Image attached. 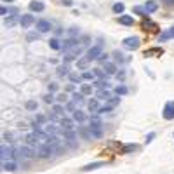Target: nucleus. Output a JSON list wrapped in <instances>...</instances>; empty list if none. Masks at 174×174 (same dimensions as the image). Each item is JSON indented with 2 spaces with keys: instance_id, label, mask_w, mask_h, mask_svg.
Wrapping results in <instances>:
<instances>
[{
  "instance_id": "nucleus-1",
  "label": "nucleus",
  "mask_w": 174,
  "mask_h": 174,
  "mask_svg": "<svg viewBox=\"0 0 174 174\" xmlns=\"http://www.w3.org/2000/svg\"><path fill=\"white\" fill-rule=\"evenodd\" d=\"M14 157H21V158H31L35 157V152L30 146H17L14 148Z\"/></svg>"
},
{
  "instance_id": "nucleus-2",
  "label": "nucleus",
  "mask_w": 174,
  "mask_h": 174,
  "mask_svg": "<svg viewBox=\"0 0 174 174\" xmlns=\"http://www.w3.org/2000/svg\"><path fill=\"white\" fill-rule=\"evenodd\" d=\"M122 45L127 49V51H136L139 47V39L136 37H127V39L122 40Z\"/></svg>"
},
{
  "instance_id": "nucleus-3",
  "label": "nucleus",
  "mask_w": 174,
  "mask_h": 174,
  "mask_svg": "<svg viewBox=\"0 0 174 174\" xmlns=\"http://www.w3.org/2000/svg\"><path fill=\"white\" fill-rule=\"evenodd\" d=\"M52 153H54V148H51L47 143H42L39 146V152H37V155H39L40 158H49V157H52Z\"/></svg>"
},
{
  "instance_id": "nucleus-4",
  "label": "nucleus",
  "mask_w": 174,
  "mask_h": 174,
  "mask_svg": "<svg viewBox=\"0 0 174 174\" xmlns=\"http://www.w3.org/2000/svg\"><path fill=\"white\" fill-rule=\"evenodd\" d=\"M141 30L146 31V33H157V31H158V26H157L153 21H150L148 17H144L143 23H141Z\"/></svg>"
},
{
  "instance_id": "nucleus-5",
  "label": "nucleus",
  "mask_w": 174,
  "mask_h": 174,
  "mask_svg": "<svg viewBox=\"0 0 174 174\" xmlns=\"http://www.w3.org/2000/svg\"><path fill=\"white\" fill-rule=\"evenodd\" d=\"M0 157H2V160H11L14 157V150L11 146H7V144H2V148H0Z\"/></svg>"
},
{
  "instance_id": "nucleus-6",
  "label": "nucleus",
  "mask_w": 174,
  "mask_h": 174,
  "mask_svg": "<svg viewBox=\"0 0 174 174\" xmlns=\"http://www.w3.org/2000/svg\"><path fill=\"white\" fill-rule=\"evenodd\" d=\"M99 56H101V45H92V47L87 51V54H85V57H87L89 61L98 59Z\"/></svg>"
},
{
  "instance_id": "nucleus-7",
  "label": "nucleus",
  "mask_w": 174,
  "mask_h": 174,
  "mask_svg": "<svg viewBox=\"0 0 174 174\" xmlns=\"http://www.w3.org/2000/svg\"><path fill=\"white\" fill-rule=\"evenodd\" d=\"M164 118L165 120H172L174 118V101H169L164 106Z\"/></svg>"
},
{
  "instance_id": "nucleus-8",
  "label": "nucleus",
  "mask_w": 174,
  "mask_h": 174,
  "mask_svg": "<svg viewBox=\"0 0 174 174\" xmlns=\"http://www.w3.org/2000/svg\"><path fill=\"white\" fill-rule=\"evenodd\" d=\"M52 25L49 21H45V19H40V21H37V31H40V33H47V31H51Z\"/></svg>"
},
{
  "instance_id": "nucleus-9",
  "label": "nucleus",
  "mask_w": 174,
  "mask_h": 174,
  "mask_svg": "<svg viewBox=\"0 0 174 174\" xmlns=\"http://www.w3.org/2000/svg\"><path fill=\"white\" fill-rule=\"evenodd\" d=\"M171 39H174V26H171L167 31L158 35V42H167V40H171Z\"/></svg>"
},
{
  "instance_id": "nucleus-10",
  "label": "nucleus",
  "mask_w": 174,
  "mask_h": 174,
  "mask_svg": "<svg viewBox=\"0 0 174 174\" xmlns=\"http://www.w3.org/2000/svg\"><path fill=\"white\" fill-rule=\"evenodd\" d=\"M33 16L31 14H25V16H21V19H19V23H21V26L23 28H28L30 25H33Z\"/></svg>"
},
{
  "instance_id": "nucleus-11",
  "label": "nucleus",
  "mask_w": 174,
  "mask_h": 174,
  "mask_svg": "<svg viewBox=\"0 0 174 174\" xmlns=\"http://www.w3.org/2000/svg\"><path fill=\"white\" fill-rule=\"evenodd\" d=\"M94 87L98 91H103V89H108L110 84H108V78H99V80H94Z\"/></svg>"
},
{
  "instance_id": "nucleus-12",
  "label": "nucleus",
  "mask_w": 174,
  "mask_h": 174,
  "mask_svg": "<svg viewBox=\"0 0 174 174\" xmlns=\"http://www.w3.org/2000/svg\"><path fill=\"white\" fill-rule=\"evenodd\" d=\"M103 165H104V162H92V164H89V165H84L82 172H89V171L99 169V167H103Z\"/></svg>"
},
{
  "instance_id": "nucleus-13",
  "label": "nucleus",
  "mask_w": 174,
  "mask_h": 174,
  "mask_svg": "<svg viewBox=\"0 0 174 174\" xmlns=\"http://www.w3.org/2000/svg\"><path fill=\"white\" fill-rule=\"evenodd\" d=\"M44 7H45V5H44L42 2H39V0H33V2H30V11H33V12H42Z\"/></svg>"
},
{
  "instance_id": "nucleus-14",
  "label": "nucleus",
  "mask_w": 174,
  "mask_h": 174,
  "mask_svg": "<svg viewBox=\"0 0 174 174\" xmlns=\"http://www.w3.org/2000/svg\"><path fill=\"white\" fill-rule=\"evenodd\" d=\"M118 23L124 25V26H132V25H134V19H132L130 16H127V14H124V16L118 17Z\"/></svg>"
},
{
  "instance_id": "nucleus-15",
  "label": "nucleus",
  "mask_w": 174,
  "mask_h": 174,
  "mask_svg": "<svg viewBox=\"0 0 174 174\" xmlns=\"http://www.w3.org/2000/svg\"><path fill=\"white\" fill-rule=\"evenodd\" d=\"M85 113L82 112V110H77V112H73V120L75 122H80V124H82V122H85Z\"/></svg>"
},
{
  "instance_id": "nucleus-16",
  "label": "nucleus",
  "mask_w": 174,
  "mask_h": 174,
  "mask_svg": "<svg viewBox=\"0 0 174 174\" xmlns=\"http://www.w3.org/2000/svg\"><path fill=\"white\" fill-rule=\"evenodd\" d=\"M47 144L51 148H54V150H57V148H59V144H61V141L56 138V136H51V138L47 139Z\"/></svg>"
},
{
  "instance_id": "nucleus-17",
  "label": "nucleus",
  "mask_w": 174,
  "mask_h": 174,
  "mask_svg": "<svg viewBox=\"0 0 174 174\" xmlns=\"http://www.w3.org/2000/svg\"><path fill=\"white\" fill-rule=\"evenodd\" d=\"M89 130H91V136H92V138H101V136H103V130H101V126H92Z\"/></svg>"
},
{
  "instance_id": "nucleus-18",
  "label": "nucleus",
  "mask_w": 174,
  "mask_h": 174,
  "mask_svg": "<svg viewBox=\"0 0 174 174\" xmlns=\"http://www.w3.org/2000/svg\"><path fill=\"white\" fill-rule=\"evenodd\" d=\"M113 57H115V61H117V63H126V61L130 59V57H126V56H124L120 51H115V52H113Z\"/></svg>"
},
{
  "instance_id": "nucleus-19",
  "label": "nucleus",
  "mask_w": 174,
  "mask_h": 174,
  "mask_svg": "<svg viewBox=\"0 0 174 174\" xmlns=\"http://www.w3.org/2000/svg\"><path fill=\"white\" fill-rule=\"evenodd\" d=\"M2 169L4 171H7V172H12V171H16V162H4L2 164Z\"/></svg>"
},
{
  "instance_id": "nucleus-20",
  "label": "nucleus",
  "mask_w": 174,
  "mask_h": 174,
  "mask_svg": "<svg viewBox=\"0 0 174 174\" xmlns=\"http://www.w3.org/2000/svg\"><path fill=\"white\" fill-rule=\"evenodd\" d=\"M89 112H99V101L98 99H91L89 101Z\"/></svg>"
},
{
  "instance_id": "nucleus-21",
  "label": "nucleus",
  "mask_w": 174,
  "mask_h": 174,
  "mask_svg": "<svg viewBox=\"0 0 174 174\" xmlns=\"http://www.w3.org/2000/svg\"><path fill=\"white\" fill-rule=\"evenodd\" d=\"M63 45H65V47H63V49H65V52H66V51H70V49H71V47H75V45H78V42H77V40H75V39H70V40H66V42L63 44Z\"/></svg>"
},
{
  "instance_id": "nucleus-22",
  "label": "nucleus",
  "mask_w": 174,
  "mask_h": 174,
  "mask_svg": "<svg viewBox=\"0 0 174 174\" xmlns=\"http://www.w3.org/2000/svg\"><path fill=\"white\" fill-rule=\"evenodd\" d=\"M144 9H146V12L150 14V12H155L157 9H158V5H157L155 2H152V0H150V2H146V5H144Z\"/></svg>"
},
{
  "instance_id": "nucleus-23",
  "label": "nucleus",
  "mask_w": 174,
  "mask_h": 174,
  "mask_svg": "<svg viewBox=\"0 0 174 174\" xmlns=\"http://www.w3.org/2000/svg\"><path fill=\"white\" fill-rule=\"evenodd\" d=\"M71 98H73V101L77 104H82L84 103V94H82V92H73V96H71Z\"/></svg>"
},
{
  "instance_id": "nucleus-24",
  "label": "nucleus",
  "mask_w": 174,
  "mask_h": 174,
  "mask_svg": "<svg viewBox=\"0 0 174 174\" xmlns=\"http://www.w3.org/2000/svg\"><path fill=\"white\" fill-rule=\"evenodd\" d=\"M89 63H91V61L87 59V57H84L82 61H78V63H77V68L78 70H85L87 66H89Z\"/></svg>"
},
{
  "instance_id": "nucleus-25",
  "label": "nucleus",
  "mask_w": 174,
  "mask_h": 174,
  "mask_svg": "<svg viewBox=\"0 0 174 174\" xmlns=\"http://www.w3.org/2000/svg\"><path fill=\"white\" fill-rule=\"evenodd\" d=\"M57 75H70V68L66 65H63V66H57Z\"/></svg>"
},
{
  "instance_id": "nucleus-26",
  "label": "nucleus",
  "mask_w": 174,
  "mask_h": 174,
  "mask_svg": "<svg viewBox=\"0 0 174 174\" xmlns=\"http://www.w3.org/2000/svg\"><path fill=\"white\" fill-rule=\"evenodd\" d=\"M45 132H47L49 136H54L57 132V127L52 126V124H49V126H45Z\"/></svg>"
},
{
  "instance_id": "nucleus-27",
  "label": "nucleus",
  "mask_w": 174,
  "mask_h": 174,
  "mask_svg": "<svg viewBox=\"0 0 174 174\" xmlns=\"http://www.w3.org/2000/svg\"><path fill=\"white\" fill-rule=\"evenodd\" d=\"M61 126L63 127H66V129H73V122L70 120V118H61Z\"/></svg>"
},
{
  "instance_id": "nucleus-28",
  "label": "nucleus",
  "mask_w": 174,
  "mask_h": 174,
  "mask_svg": "<svg viewBox=\"0 0 174 174\" xmlns=\"http://www.w3.org/2000/svg\"><path fill=\"white\" fill-rule=\"evenodd\" d=\"M49 47L54 49V51H59V49H61V44L57 42L56 39H52V40H49Z\"/></svg>"
},
{
  "instance_id": "nucleus-29",
  "label": "nucleus",
  "mask_w": 174,
  "mask_h": 174,
  "mask_svg": "<svg viewBox=\"0 0 174 174\" xmlns=\"http://www.w3.org/2000/svg\"><path fill=\"white\" fill-rule=\"evenodd\" d=\"M160 54H162V49L160 47L153 49V51H146V52H144V56H160Z\"/></svg>"
},
{
  "instance_id": "nucleus-30",
  "label": "nucleus",
  "mask_w": 174,
  "mask_h": 174,
  "mask_svg": "<svg viewBox=\"0 0 174 174\" xmlns=\"http://www.w3.org/2000/svg\"><path fill=\"white\" fill-rule=\"evenodd\" d=\"M98 98H101V99H110V91H106V89L98 91Z\"/></svg>"
},
{
  "instance_id": "nucleus-31",
  "label": "nucleus",
  "mask_w": 174,
  "mask_h": 174,
  "mask_svg": "<svg viewBox=\"0 0 174 174\" xmlns=\"http://www.w3.org/2000/svg\"><path fill=\"white\" fill-rule=\"evenodd\" d=\"M134 12H136V14H139V16H143V17H148L146 9H143V7H138V5H136V7H134Z\"/></svg>"
},
{
  "instance_id": "nucleus-32",
  "label": "nucleus",
  "mask_w": 174,
  "mask_h": 174,
  "mask_svg": "<svg viewBox=\"0 0 174 174\" xmlns=\"http://www.w3.org/2000/svg\"><path fill=\"white\" fill-rule=\"evenodd\" d=\"M80 92H82L84 96L91 94V92H92V85H89V84H84V85H82V91H80Z\"/></svg>"
},
{
  "instance_id": "nucleus-33",
  "label": "nucleus",
  "mask_w": 174,
  "mask_h": 174,
  "mask_svg": "<svg viewBox=\"0 0 174 174\" xmlns=\"http://www.w3.org/2000/svg\"><path fill=\"white\" fill-rule=\"evenodd\" d=\"M104 71H106L108 75L115 73V65H112V63H106V65H104Z\"/></svg>"
},
{
  "instance_id": "nucleus-34",
  "label": "nucleus",
  "mask_w": 174,
  "mask_h": 174,
  "mask_svg": "<svg viewBox=\"0 0 174 174\" xmlns=\"http://www.w3.org/2000/svg\"><path fill=\"white\" fill-rule=\"evenodd\" d=\"M94 71H84L82 73V78H85V80H94Z\"/></svg>"
},
{
  "instance_id": "nucleus-35",
  "label": "nucleus",
  "mask_w": 174,
  "mask_h": 174,
  "mask_svg": "<svg viewBox=\"0 0 174 174\" xmlns=\"http://www.w3.org/2000/svg\"><path fill=\"white\" fill-rule=\"evenodd\" d=\"M115 92H117V94L118 96H124V94H127V92H129V91H127V87L126 85H120V87H117V89H115Z\"/></svg>"
},
{
  "instance_id": "nucleus-36",
  "label": "nucleus",
  "mask_w": 174,
  "mask_h": 174,
  "mask_svg": "<svg viewBox=\"0 0 174 174\" xmlns=\"http://www.w3.org/2000/svg\"><path fill=\"white\" fill-rule=\"evenodd\" d=\"M124 7H126V5L118 2V4H115V5H113V12H124Z\"/></svg>"
},
{
  "instance_id": "nucleus-37",
  "label": "nucleus",
  "mask_w": 174,
  "mask_h": 174,
  "mask_svg": "<svg viewBox=\"0 0 174 174\" xmlns=\"http://www.w3.org/2000/svg\"><path fill=\"white\" fill-rule=\"evenodd\" d=\"M112 110H113V104H106V106H103V108H99V112H98V113H108V112H112Z\"/></svg>"
},
{
  "instance_id": "nucleus-38",
  "label": "nucleus",
  "mask_w": 174,
  "mask_h": 174,
  "mask_svg": "<svg viewBox=\"0 0 174 174\" xmlns=\"http://www.w3.org/2000/svg\"><path fill=\"white\" fill-rule=\"evenodd\" d=\"M52 112L56 113L57 117H61V115H63V108H61V106H57V104H54V106H52Z\"/></svg>"
},
{
  "instance_id": "nucleus-39",
  "label": "nucleus",
  "mask_w": 174,
  "mask_h": 174,
  "mask_svg": "<svg viewBox=\"0 0 174 174\" xmlns=\"http://www.w3.org/2000/svg\"><path fill=\"white\" fill-rule=\"evenodd\" d=\"M37 106H39L37 101H28V103H26V108L28 110H37Z\"/></svg>"
},
{
  "instance_id": "nucleus-40",
  "label": "nucleus",
  "mask_w": 174,
  "mask_h": 174,
  "mask_svg": "<svg viewBox=\"0 0 174 174\" xmlns=\"http://www.w3.org/2000/svg\"><path fill=\"white\" fill-rule=\"evenodd\" d=\"M92 126H101L99 117H92V118H91V127H92Z\"/></svg>"
},
{
  "instance_id": "nucleus-41",
  "label": "nucleus",
  "mask_w": 174,
  "mask_h": 174,
  "mask_svg": "<svg viewBox=\"0 0 174 174\" xmlns=\"http://www.w3.org/2000/svg\"><path fill=\"white\" fill-rule=\"evenodd\" d=\"M75 104H77L75 101H70V103L66 104V110H70V112H77V110H75Z\"/></svg>"
},
{
  "instance_id": "nucleus-42",
  "label": "nucleus",
  "mask_w": 174,
  "mask_h": 174,
  "mask_svg": "<svg viewBox=\"0 0 174 174\" xmlns=\"http://www.w3.org/2000/svg\"><path fill=\"white\" fill-rule=\"evenodd\" d=\"M162 4H164L165 7H171V9H172L174 7V0H162Z\"/></svg>"
},
{
  "instance_id": "nucleus-43",
  "label": "nucleus",
  "mask_w": 174,
  "mask_h": 174,
  "mask_svg": "<svg viewBox=\"0 0 174 174\" xmlns=\"http://www.w3.org/2000/svg\"><path fill=\"white\" fill-rule=\"evenodd\" d=\"M132 150H136V144H129V146L122 148V152H124V153H127V152H132Z\"/></svg>"
},
{
  "instance_id": "nucleus-44",
  "label": "nucleus",
  "mask_w": 174,
  "mask_h": 174,
  "mask_svg": "<svg viewBox=\"0 0 174 174\" xmlns=\"http://www.w3.org/2000/svg\"><path fill=\"white\" fill-rule=\"evenodd\" d=\"M94 75L96 77H99V78H106V73H103L101 70H94Z\"/></svg>"
},
{
  "instance_id": "nucleus-45",
  "label": "nucleus",
  "mask_w": 174,
  "mask_h": 174,
  "mask_svg": "<svg viewBox=\"0 0 174 174\" xmlns=\"http://www.w3.org/2000/svg\"><path fill=\"white\" fill-rule=\"evenodd\" d=\"M49 91H51V92L57 91V84L56 82H51V84H49Z\"/></svg>"
},
{
  "instance_id": "nucleus-46",
  "label": "nucleus",
  "mask_w": 174,
  "mask_h": 174,
  "mask_svg": "<svg viewBox=\"0 0 174 174\" xmlns=\"http://www.w3.org/2000/svg\"><path fill=\"white\" fill-rule=\"evenodd\" d=\"M70 78H71V82H80V77L75 73H70Z\"/></svg>"
},
{
  "instance_id": "nucleus-47",
  "label": "nucleus",
  "mask_w": 174,
  "mask_h": 174,
  "mask_svg": "<svg viewBox=\"0 0 174 174\" xmlns=\"http://www.w3.org/2000/svg\"><path fill=\"white\" fill-rule=\"evenodd\" d=\"M110 104H113V106H117V104H118V101H120V99H118V98H110Z\"/></svg>"
},
{
  "instance_id": "nucleus-48",
  "label": "nucleus",
  "mask_w": 174,
  "mask_h": 174,
  "mask_svg": "<svg viewBox=\"0 0 174 174\" xmlns=\"http://www.w3.org/2000/svg\"><path fill=\"white\" fill-rule=\"evenodd\" d=\"M44 101H45V103H52V101H54V98H52L51 94H47V96H44Z\"/></svg>"
},
{
  "instance_id": "nucleus-49",
  "label": "nucleus",
  "mask_w": 174,
  "mask_h": 174,
  "mask_svg": "<svg viewBox=\"0 0 174 174\" xmlns=\"http://www.w3.org/2000/svg\"><path fill=\"white\" fill-rule=\"evenodd\" d=\"M9 17H11V19H7V21H5V25H7V26H14V25H16V21L12 19V16H9Z\"/></svg>"
},
{
  "instance_id": "nucleus-50",
  "label": "nucleus",
  "mask_w": 174,
  "mask_h": 174,
  "mask_svg": "<svg viewBox=\"0 0 174 174\" xmlns=\"http://www.w3.org/2000/svg\"><path fill=\"white\" fill-rule=\"evenodd\" d=\"M77 33H78V28H77V26H73V28H70V35H73V37H75Z\"/></svg>"
},
{
  "instance_id": "nucleus-51",
  "label": "nucleus",
  "mask_w": 174,
  "mask_h": 174,
  "mask_svg": "<svg viewBox=\"0 0 174 174\" xmlns=\"http://www.w3.org/2000/svg\"><path fill=\"white\" fill-rule=\"evenodd\" d=\"M106 59H108V56H106V54H101V56L98 57V61H99V63H104Z\"/></svg>"
},
{
  "instance_id": "nucleus-52",
  "label": "nucleus",
  "mask_w": 174,
  "mask_h": 174,
  "mask_svg": "<svg viewBox=\"0 0 174 174\" xmlns=\"http://www.w3.org/2000/svg\"><path fill=\"white\" fill-rule=\"evenodd\" d=\"M117 78H118V80H120V82H122V80L126 78V73H124V71H118V73H117Z\"/></svg>"
},
{
  "instance_id": "nucleus-53",
  "label": "nucleus",
  "mask_w": 174,
  "mask_h": 174,
  "mask_svg": "<svg viewBox=\"0 0 174 174\" xmlns=\"http://www.w3.org/2000/svg\"><path fill=\"white\" fill-rule=\"evenodd\" d=\"M66 91H68V92H75V85H73V84L66 85Z\"/></svg>"
},
{
  "instance_id": "nucleus-54",
  "label": "nucleus",
  "mask_w": 174,
  "mask_h": 174,
  "mask_svg": "<svg viewBox=\"0 0 174 174\" xmlns=\"http://www.w3.org/2000/svg\"><path fill=\"white\" fill-rule=\"evenodd\" d=\"M65 99H66V94H59V96H57V101H61V103H65Z\"/></svg>"
},
{
  "instance_id": "nucleus-55",
  "label": "nucleus",
  "mask_w": 174,
  "mask_h": 174,
  "mask_svg": "<svg viewBox=\"0 0 174 174\" xmlns=\"http://www.w3.org/2000/svg\"><path fill=\"white\" fill-rule=\"evenodd\" d=\"M37 122H45V117H44V115H37Z\"/></svg>"
},
{
  "instance_id": "nucleus-56",
  "label": "nucleus",
  "mask_w": 174,
  "mask_h": 174,
  "mask_svg": "<svg viewBox=\"0 0 174 174\" xmlns=\"http://www.w3.org/2000/svg\"><path fill=\"white\" fill-rule=\"evenodd\" d=\"M153 138H155V134H153V132H152V134H148V136H146V143H150Z\"/></svg>"
},
{
  "instance_id": "nucleus-57",
  "label": "nucleus",
  "mask_w": 174,
  "mask_h": 174,
  "mask_svg": "<svg viewBox=\"0 0 174 174\" xmlns=\"http://www.w3.org/2000/svg\"><path fill=\"white\" fill-rule=\"evenodd\" d=\"M61 4H63V5H68V7H70V5H71V0H61Z\"/></svg>"
},
{
  "instance_id": "nucleus-58",
  "label": "nucleus",
  "mask_w": 174,
  "mask_h": 174,
  "mask_svg": "<svg viewBox=\"0 0 174 174\" xmlns=\"http://www.w3.org/2000/svg\"><path fill=\"white\" fill-rule=\"evenodd\" d=\"M2 2H12V0H2Z\"/></svg>"
}]
</instances>
